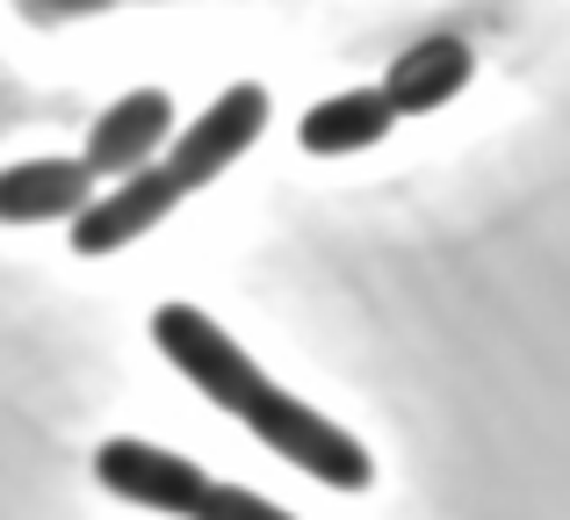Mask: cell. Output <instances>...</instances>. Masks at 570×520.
Masks as SVG:
<instances>
[{"label":"cell","instance_id":"cell-8","mask_svg":"<svg viewBox=\"0 0 570 520\" xmlns=\"http://www.w3.org/2000/svg\"><path fill=\"white\" fill-rule=\"evenodd\" d=\"M95 196V174L80 159H22L0 174V225H51V217H80Z\"/></svg>","mask_w":570,"mask_h":520},{"label":"cell","instance_id":"cell-2","mask_svg":"<svg viewBox=\"0 0 570 520\" xmlns=\"http://www.w3.org/2000/svg\"><path fill=\"white\" fill-rule=\"evenodd\" d=\"M246 426H253V434H261L275 455H289L296 470H311L318 484H340V492H368V484H376V463H368L362 441L340 434L325 412H311L304 398H289V391H275Z\"/></svg>","mask_w":570,"mask_h":520},{"label":"cell","instance_id":"cell-4","mask_svg":"<svg viewBox=\"0 0 570 520\" xmlns=\"http://www.w3.org/2000/svg\"><path fill=\"white\" fill-rule=\"evenodd\" d=\"M174 203H181V181H174L167 167H130V174L109 181V196H87V210L72 217V246H80L87 261H101V254H116V246L145 239Z\"/></svg>","mask_w":570,"mask_h":520},{"label":"cell","instance_id":"cell-7","mask_svg":"<svg viewBox=\"0 0 570 520\" xmlns=\"http://www.w3.org/2000/svg\"><path fill=\"white\" fill-rule=\"evenodd\" d=\"M470 72H476V58H470L462 37H419L412 51L383 72V101H390V116H426V109H441V101H455L462 87H470Z\"/></svg>","mask_w":570,"mask_h":520},{"label":"cell","instance_id":"cell-1","mask_svg":"<svg viewBox=\"0 0 570 520\" xmlns=\"http://www.w3.org/2000/svg\"><path fill=\"white\" fill-rule=\"evenodd\" d=\"M153 340H159V354L181 369L195 391H203L209 405H224L232 420H253V412L275 398V383L253 369V354L238 347L224 325H209L195 304H159L153 311Z\"/></svg>","mask_w":570,"mask_h":520},{"label":"cell","instance_id":"cell-11","mask_svg":"<svg viewBox=\"0 0 570 520\" xmlns=\"http://www.w3.org/2000/svg\"><path fill=\"white\" fill-rule=\"evenodd\" d=\"M14 8H22L29 22H80V14H101V8H116V0H14Z\"/></svg>","mask_w":570,"mask_h":520},{"label":"cell","instance_id":"cell-3","mask_svg":"<svg viewBox=\"0 0 570 520\" xmlns=\"http://www.w3.org/2000/svg\"><path fill=\"white\" fill-rule=\"evenodd\" d=\"M261 124H267V95H261V87H253V80H246V87H224V95H217V101H209V109L181 130V138H174L167 174L181 181V196H188V188L224 181V167L253 153Z\"/></svg>","mask_w":570,"mask_h":520},{"label":"cell","instance_id":"cell-9","mask_svg":"<svg viewBox=\"0 0 570 520\" xmlns=\"http://www.w3.org/2000/svg\"><path fill=\"white\" fill-rule=\"evenodd\" d=\"M390 124H397V116H390L383 87H347V95L318 101V109L304 116V153H318V159L368 153V145L390 138Z\"/></svg>","mask_w":570,"mask_h":520},{"label":"cell","instance_id":"cell-5","mask_svg":"<svg viewBox=\"0 0 570 520\" xmlns=\"http://www.w3.org/2000/svg\"><path fill=\"white\" fill-rule=\"evenodd\" d=\"M95 478L109 484L116 499L153 507V513H188L195 499H203V484H209L188 455H167V449H153V441H101Z\"/></svg>","mask_w":570,"mask_h":520},{"label":"cell","instance_id":"cell-6","mask_svg":"<svg viewBox=\"0 0 570 520\" xmlns=\"http://www.w3.org/2000/svg\"><path fill=\"white\" fill-rule=\"evenodd\" d=\"M167 124H174V101L159 95V87H138V95L109 101V116L87 130L80 167L95 174V181H116V174H130V167H153V153L167 145Z\"/></svg>","mask_w":570,"mask_h":520},{"label":"cell","instance_id":"cell-10","mask_svg":"<svg viewBox=\"0 0 570 520\" xmlns=\"http://www.w3.org/2000/svg\"><path fill=\"white\" fill-rule=\"evenodd\" d=\"M188 520H296V513L267 507L261 492H238V484H203V499L188 507Z\"/></svg>","mask_w":570,"mask_h":520}]
</instances>
